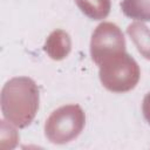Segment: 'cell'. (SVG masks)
<instances>
[]
</instances>
